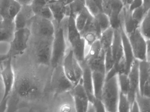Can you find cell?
Segmentation results:
<instances>
[{
	"instance_id": "1",
	"label": "cell",
	"mask_w": 150,
	"mask_h": 112,
	"mask_svg": "<svg viewBox=\"0 0 150 112\" xmlns=\"http://www.w3.org/2000/svg\"><path fill=\"white\" fill-rule=\"evenodd\" d=\"M67 20L68 17H66L59 26H57L54 23L55 31L51 61L52 69L62 65L63 59L70 48L67 38Z\"/></svg>"
},
{
	"instance_id": "2",
	"label": "cell",
	"mask_w": 150,
	"mask_h": 112,
	"mask_svg": "<svg viewBox=\"0 0 150 112\" xmlns=\"http://www.w3.org/2000/svg\"><path fill=\"white\" fill-rule=\"evenodd\" d=\"M119 92L120 89L118 82L117 75L105 80L101 100L104 105L105 112H118Z\"/></svg>"
},
{
	"instance_id": "3",
	"label": "cell",
	"mask_w": 150,
	"mask_h": 112,
	"mask_svg": "<svg viewBox=\"0 0 150 112\" xmlns=\"http://www.w3.org/2000/svg\"><path fill=\"white\" fill-rule=\"evenodd\" d=\"M28 27L36 39L54 38L55 28L52 20L35 15Z\"/></svg>"
},
{
	"instance_id": "4",
	"label": "cell",
	"mask_w": 150,
	"mask_h": 112,
	"mask_svg": "<svg viewBox=\"0 0 150 112\" xmlns=\"http://www.w3.org/2000/svg\"><path fill=\"white\" fill-rule=\"evenodd\" d=\"M31 32L28 27H25L15 31L13 38L10 42V46L7 54L12 58L22 55L28 46Z\"/></svg>"
},
{
	"instance_id": "5",
	"label": "cell",
	"mask_w": 150,
	"mask_h": 112,
	"mask_svg": "<svg viewBox=\"0 0 150 112\" xmlns=\"http://www.w3.org/2000/svg\"><path fill=\"white\" fill-rule=\"evenodd\" d=\"M51 86L56 94H61L69 92L74 87L65 74L62 65L57 66L52 69Z\"/></svg>"
},
{
	"instance_id": "6",
	"label": "cell",
	"mask_w": 150,
	"mask_h": 112,
	"mask_svg": "<svg viewBox=\"0 0 150 112\" xmlns=\"http://www.w3.org/2000/svg\"><path fill=\"white\" fill-rule=\"evenodd\" d=\"M124 7L122 0H103L102 11L109 17L111 27L114 29L120 28L121 15Z\"/></svg>"
},
{
	"instance_id": "7",
	"label": "cell",
	"mask_w": 150,
	"mask_h": 112,
	"mask_svg": "<svg viewBox=\"0 0 150 112\" xmlns=\"http://www.w3.org/2000/svg\"><path fill=\"white\" fill-rule=\"evenodd\" d=\"M1 81L4 87V94L1 101L9 99L10 94L14 89L16 78L12 66V57L10 56L1 62Z\"/></svg>"
},
{
	"instance_id": "8",
	"label": "cell",
	"mask_w": 150,
	"mask_h": 112,
	"mask_svg": "<svg viewBox=\"0 0 150 112\" xmlns=\"http://www.w3.org/2000/svg\"><path fill=\"white\" fill-rule=\"evenodd\" d=\"M127 35L132 47L134 58L139 61H146L147 40L141 34L139 28Z\"/></svg>"
},
{
	"instance_id": "9",
	"label": "cell",
	"mask_w": 150,
	"mask_h": 112,
	"mask_svg": "<svg viewBox=\"0 0 150 112\" xmlns=\"http://www.w3.org/2000/svg\"><path fill=\"white\" fill-rule=\"evenodd\" d=\"M53 39L54 38L37 39L36 57L40 64L51 66Z\"/></svg>"
},
{
	"instance_id": "10",
	"label": "cell",
	"mask_w": 150,
	"mask_h": 112,
	"mask_svg": "<svg viewBox=\"0 0 150 112\" xmlns=\"http://www.w3.org/2000/svg\"><path fill=\"white\" fill-rule=\"evenodd\" d=\"M14 88L16 94L24 99L33 96L38 90L35 80L28 75L23 76L18 80H15Z\"/></svg>"
},
{
	"instance_id": "11",
	"label": "cell",
	"mask_w": 150,
	"mask_h": 112,
	"mask_svg": "<svg viewBox=\"0 0 150 112\" xmlns=\"http://www.w3.org/2000/svg\"><path fill=\"white\" fill-rule=\"evenodd\" d=\"M139 61L135 59L128 74L129 88L127 96L131 105L135 100L136 93L139 90Z\"/></svg>"
},
{
	"instance_id": "12",
	"label": "cell",
	"mask_w": 150,
	"mask_h": 112,
	"mask_svg": "<svg viewBox=\"0 0 150 112\" xmlns=\"http://www.w3.org/2000/svg\"><path fill=\"white\" fill-rule=\"evenodd\" d=\"M21 5L15 0H0V18L14 21Z\"/></svg>"
},
{
	"instance_id": "13",
	"label": "cell",
	"mask_w": 150,
	"mask_h": 112,
	"mask_svg": "<svg viewBox=\"0 0 150 112\" xmlns=\"http://www.w3.org/2000/svg\"><path fill=\"white\" fill-rule=\"evenodd\" d=\"M34 15L30 5L21 6L14 20L15 30L28 27L30 21Z\"/></svg>"
},
{
	"instance_id": "14",
	"label": "cell",
	"mask_w": 150,
	"mask_h": 112,
	"mask_svg": "<svg viewBox=\"0 0 150 112\" xmlns=\"http://www.w3.org/2000/svg\"><path fill=\"white\" fill-rule=\"evenodd\" d=\"M80 65L83 70L81 79L82 85L87 94L89 101L92 103L95 97L94 95L92 85V71L89 66L84 62Z\"/></svg>"
},
{
	"instance_id": "15",
	"label": "cell",
	"mask_w": 150,
	"mask_h": 112,
	"mask_svg": "<svg viewBox=\"0 0 150 112\" xmlns=\"http://www.w3.org/2000/svg\"><path fill=\"white\" fill-rule=\"evenodd\" d=\"M48 6L50 9L53 17V22L57 26H59L63 20L67 17V6L57 0H51Z\"/></svg>"
},
{
	"instance_id": "16",
	"label": "cell",
	"mask_w": 150,
	"mask_h": 112,
	"mask_svg": "<svg viewBox=\"0 0 150 112\" xmlns=\"http://www.w3.org/2000/svg\"><path fill=\"white\" fill-rule=\"evenodd\" d=\"M120 29L124 56L125 57V60H126V65H127L126 74L128 75L132 64L135 60V58L133 56V51L132 50V47L130 44L129 39H128L127 34L125 32L124 28H123L122 21H121Z\"/></svg>"
},
{
	"instance_id": "17",
	"label": "cell",
	"mask_w": 150,
	"mask_h": 112,
	"mask_svg": "<svg viewBox=\"0 0 150 112\" xmlns=\"http://www.w3.org/2000/svg\"><path fill=\"white\" fill-rule=\"evenodd\" d=\"M111 50L115 64H117L124 57L120 28L114 29L113 40L111 46Z\"/></svg>"
},
{
	"instance_id": "18",
	"label": "cell",
	"mask_w": 150,
	"mask_h": 112,
	"mask_svg": "<svg viewBox=\"0 0 150 112\" xmlns=\"http://www.w3.org/2000/svg\"><path fill=\"white\" fill-rule=\"evenodd\" d=\"M67 38L70 48H72L80 40L81 37L75 23V18L68 17L67 27Z\"/></svg>"
},
{
	"instance_id": "19",
	"label": "cell",
	"mask_w": 150,
	"mask_h": 112,
	"mask_svg": "<svg viewBox=\"0 0 150 112\" xmlns=\"http://www.w3.org/2000/svg\"><path fill=\"white\" fill-rule=\"evenodd\" d=\"M15 31L14 21L0 20V42L10 43Z\"/></svg>"
},
{
	"instance_id": "20",
	"label": "cell",
	"mask_w": 150,
	"mask_h": 112,
	"mask_svg": "<svg viewBox=\"0 0 150 112\" xmlns=\"http://www.w3.org/2000/svg\"><path fill=\"white\" fill-rule=\"evenodd\" d=\"M122 25L127 35H129L139 28V25L132 17V12L124 6L121 15Z\"/></svg>"
},
{
	"instance_id": "21",
	"label": "cell",
	"mask_w": 150,
	"mask_h": 112,
	"mask_svg": "<svg viewBox=\"0 0 150 112\" xmlns=\"http://www.w3.org/2000/svg\"><path fill=\"white\" fill-rule=\"evenodd\" d=\"M73 58V51L70 48L63 59L62 66L66 76L70 81L73 83L75 86L76 85H77V82L74 73Z\"/></svg>"
},
{
	"instance_id": "22",
	"label": "cell",
	"mask_w": 150,
	"mask_h": 112,
	"mask_svg": "<svg viewBox=\"0 0 150 112\" xmlns=\"http://www.w3.org/2000/svg\"><path fill=\"white\" fill-rule=\"evenodd\" d=\"M105 74L100 72L92 71V85L95 97L101 99L103 88L105 82Z\"/></svg>"
},
{
	"instance_id": "23",
	"label": "cell",
	"mask_w": 150,
	"mask_h": 112,
	"mask_svg": "<svg viewBox=\"0 0 150 112\" xmlns=\"http://www.w3.org/2000/svg\"><path fill=\"white\" fill-rule=\"evenodd\" d=\"M139 92L142 93L144 85L150 80V62L146 61H139Z\"/></svg>"
},
{
	"instance_id": "24",
	"label": "cell",
	"mask_w": 150,
	"mask_h": 112,
	"mask_svg": "<svg viewBox=\"0 0 150 112\" xmlns=\"http://www.w3.org/2000/svg\"><path fill=\"white\" fill-rule=\"evenodd\" d=\"M86 43L84 39L81 37L80 40L75 44L73 47L71 48L73 51V56L79 64L84 61L86 55Z\"/></svg>"
},
{
	"instance_id": "25",
	"label": "cell",
	"mask_w": 150,
	"mask_h": 112,
	"mask_svg": "<svg viewBox=\"0 0 150 112\" xmlns=\"http://www.w3.org/2000/svg\"><path fill=\"white\" fill-rule=\"evenodd\" d=\"M82 79V78H81ZM79 81V83L76 85L73 89L70 91L71 95L74 96H77V97L80 99L82 100L83 103V105L84 106L85 111H87V106H88L89 99L87 94L84 88L83 87L82 84V80Z\"/></svg>"
},
{
	"instance_id": "26",
	"label": "cell",
	"mask_w": 150,
	"mask_h": 112,
	"mask_svg": "<svg viewBox=\"0 0 150 112\" xmlns=\"http://www.w3.org/2000/svg\"><path fill=\"white\" fill-rule=\"evenodd\" d=\"M114 29L112 27L104 31L99 38L101 48L105 51L111 47L113 40Z\"/></svg>"
},
{
	"instance_id": "27",
	"label": "cell",
	"mask_w": 150,
	"mask_h": 112,
	"mask_svg": "<svg viewBox=\"0 0 150 112\" xmlns=\"http://www.w3.org/2000/svg\"><path fill=\"white\" fill-rule=\"evenodd\" d=\"M85 7V0H75L72 3L67 6V17L71 16L75 18Z\"/></svg>"
},
{
	"instance_id": "28",
	"label": "cell",
	"mask_w": 150,
	"mask_h": 112,
	"mask_svg": "<svg viewBox=\"0 0 150 112\" xmlns=\"http://www.w3.org/2000/svg\"><path fill=\"white\" fill-rule=\"evenodd\" d=\"M89 47V50L86 54L84 61L87 65L90 64L92 61L95 60L98 56L102 50L99 39L96 40Z\"/></svg>"
},
{
	"instance_id": "29",
	"label": "cell",
	"mask_w": 150,
	"mask_h": 112,
	"mask_svg": "<svg viewBox=\"0 0 150 112\" xmlns=\"http://www.w3.org/2000/svg\"><path fill=\"white\" fill-rule=\"evenodd\" d=\"M105 51L102 49L98 56L88 65L91 71H96L105 74Z\"/></svg>"
},
{
	"instance_id": "30",
	"label": "cell",
	"mask_w": 150,
	"mask_h": 112,
	"mask_svg": "<svg viewBox=\"0 0 150 112\" xmlns=\"http://www.w3.org/2000/svg\"><path fill=\"white\" fill-rule=\"evenodd\" d=\"M91 15L86 7L76 15L75 18V23L80 32L83 30Z\"/></svg>"
},
{
	"instance_id": "31",
	"label": "cell",
	"mask_w": 150,
	"mask_h": 112,
	"mask_svg": "<svg viewBox=\"0 0 150 112\" xmlns=\"http://www.w3.org/2000/svg\"><path fill=\"white\" fill-rule=\"evenodd\" d=\"M35 15L53 21V17L48 6H37L30 5Z\"/></svg>"
},
{
	"instance_id": "32",
	"label": "cell",
	"mask_w": 150,
	"mask_h": 112,
	"mask_svg": "<svg viewBox=\"0 0 150 112\" xmlns=\"http://www.w3.org/2000/svg\"><path fill=\"white\" fill-rule=\"evenodd\" d=\"M139 29L145 39H150V10L147 12L140 24Z\"/></svg>"
},
{
	"instance_id": "33",
	"label": "cell",
	"mask_w": 150,
	"mask_h": 112,
	"mask_svg": "<svg viewBox=\"0 0 150 112\" xmlns=\"http://www.w3.org/2000/svg\"><path fill=\"white\" fill-rule=\"evenodd\" d=\"M94 17L101 33L111 27L109 17L103 12H100Z\"/></svg>"
},
{
	"instance_id": "34",
	"label": "cell",
	"mask_w": 150,
	"mask_h": 112,
	"mask_svg": "<svg viewBox=\"0 0 150 112\" xmlns=\"http://www.w3.org/2000/svg\"><path fill=\"white\" fill-rule=\"evenodd\" d=\"M135 100L139 106L140 112H150V97L141 95L139 90H138L136 93Z\"/></svg>"
},
{
	"instance_id": "35",
	"label": "cell",
	"mask_w": 150,
	"mask_h": 112,
	"mask_svg": "<svg viewBox=\"0 0 150 112\" xmlns=\"http://www.w3.org/2000/svg\"><path fill=\"white\" fill-rule=\"evenodd\" d=\"M130 103L128 99L127 94H123L120 91L118 102V112H130Z\"/></svg>"
},
{
	"instance_id": "36",
	"label": "cell",
	"mask_w": 150,
	"mask_h": 112,
	"mask_svg": "<svg viewBox=\"0 0 150 112\" xmlns=\"http://www.w3.org/2000/svg\"><path fill=\"white\" fill-rule=\"evenodd\" d=\"M118 82L120 92L127 94L129 90V79L127 74L121 73L117 74Z\"/></svg>"
},
{
	"instance_id": "37",
	"label": "cell",
	"mask_w": 150,
	"mask_h": 112,
	"mask_svg": "<svg viewBox=\"0 0 150 112\" xmlns=\"http://www.w3.org/2000/svg\"><path fill=\"white\" fill-rule=\"evenodd\" d=\"M85 4L87 10L94 17L100 12H103L101 7L93 0H85Z\"/></svg>"
},
{
	"instance_id": "38",
	"label": "cell",
	"mask_w": 150,
	"mask_h": 112,
	"mask_svg": "<svg viewBox=\"0 0 150 112\" xmlns=\"http://www.w3.org/2000/svg\"><path fill=\"white\" fill-rule=\"evenodd\" d=\"M114 64V60L113 57L111 47L105 51V75L112 68Z\"/></svg>"
},
{
	"instance_id": "39",
	"label": "cell",
	"mask_w": 150,
	"mask_h": 112,
	"mask_svg": "<svg viewBox=\"0 0 150 112\" xmlns=\"http://www.w3.org/2000/svg\"><path fill=\"white\" fill-rule=\"evenodd\" d=\"M147 12L145 11L142 6L132 11V17L135 22H137L139 25H140V24Z\"/></svg>"
},
{
	"instance_id": "40",
	"label": "cell",
	"mask_w": 150,
	"mask_h": 112,
	"mask_svg": "<svg viewBox=\"0 0 150 112\" xmlns=\"http://www.w3.org/2000/svg\"><path fill=\"white\" fill-rule=\"evenodd\" d=\"M81 37L84 39L86 45L89 47L96 40L99 39L98 35L93 31L86 32Z\"/></svg>"
},
{
	"instance_id": "41",
	"label": "cell",
	"mask_w": 150,
	"mask_h": 112,
	"mask_svg": "<svg viewBox=\"0 0 150 112\" xmlns=\"http://www.w3.org/2000/svg\"><path fill=\"white\" fill-rule=\"evenodd\" d=\"M73 63L74 73H75V77H76L77 84L82 78L83 70L81 66L77 61V60L74 58V56L73 58Z\"/></svg>"
},
{
	"instance_id": "42",
	"label": "cell",
	"mask_w": 150,
	"mask_h": 112,
	"mask_svg": "<svg viewBox=\"0 0 150 112\" xmlns=\"http://www.w3.org/2000/svg\"><path fill=\"white\" fill-rule=\"evenodd\" d=\"M74 100V106L76 112H85L84 106L82 100L76 96L72 95Z\"/></svg>"
},
{
	"instance_id": "43",
	"label": "cell",
	"mask_w": 150,
	"mask_h": 112,
	"mask_svg": "<svg viewBox=\"0 0 150 112\" xmlns=\"http://www.w3.org/2000/svg\"><path fill=\"white\" fill-rule=\"evenodd\" d=\"M92 104L94 107L95 112H105L104 105L101 99L95 98L94 99L92 102Z\"/></svg>"
},
{
	"instance_id": "44",
	"label": "cell",
	"mask_w": 150,
	"mask_h": 112,
	"mask_svg": "<svg viewBox=\"0 0 150 112\" xmlns=\"http://www.w3.org/2000/svg\"><path fill=\"white\" fill-rule=\"evenodd\" d=\"M142 5H143L142 0H132L131 3L127 7L129 11L132 12L134 10L142 6Z\"/></svg>"
},
{
	"instance_id": "45",
	"label": "cell",
	"mask_w": 150,
	"mask_h": 112,
	"mask_svg": "<svg viewBox=\"0 0 150 112\" xmlns=\"http://www.w3.org/2000/svg\"><path fill=\"white\" fill-rule=\"evenodd\" d=\"M51 0H33L31 5L37 6H45L47 5Z\"/></svg>"
},
{
	"instance_id": "46",
	"label": "cell",
	"mask_w": 150,
	"mask_h": 112,
	"mask_svg": "<svg viewBox=\"0 0 150 112\" xmlns=\"http://www.w3.org/2000/svg\"><path fill=\"white\" fill-rule=\"evenodd\" d=\"M130 112H139V106H138L137 103L136 102V100H134L133 103L131 104L130 106Z\"/></svg>"
},
{
	"instance_id": "47",
	"label": "cell",
	"mask_w": 150,
	"mask_h": 112,
	"mask_svg": "<svg viewBox=\"0 0 150 112\" xmlns=\"http://www.w3.org/2000/svg\"><path fill=\"white\" fill-rule=\"evenodd\" d=\"M8 99L1 101L0 102V112H5L7 108Z\"/></svg>"
},
{
	"instance_id": "48",
	"label": "cell",
	"mask_w": 150,
	"mask_h": 112,
	"mask_svg": "<svg viewBox=\"0 0 150 112\" xmlns=\"http://www.w3.org/2000/svg\"><path fill=\"white\" fill-rule=\"evenodd\" d=\"M143 5L142 6L146 12L150 10V0H142Z\"/></svg>"
},
{
	"instance_id": "49",
	"label": "cell",
	"mask_w": 150,
	"mask_h": 112,
	"mask_svg": "<svg viewBox=\"0 0 150 112\" xmlns=\"http://www.w3.org/2000/svg\"><path fill=\"white\" fill-rule=\"evenodd\" d=\"M146 42H147L146 50V61L150 62V39L147 40Z\"/></svg>"
},
{
	"instance_id": "50",
	"label": "cell",
	"mask_w": 150,
	"mask_h": 112,
	"mask_svg": "<svg viewBox=\"0 0 150 112\" xmlns=\"http://www.w3.org/2000/svg\"><path fill=\"white\" fill-rule=\"evenodd\" d=\"M15 1L21 6L31 5L33 2V0H15Z\"/></svg>"
},
{
	"instance_id": "51",
	"label": "cell",
	"mask_w": 150,
	"mask_h": 112,
	"mask_svg": "<svg viewBox=\"0 0 150 112\" xmlns=\"http://www.w3.org/2000/svg\"><path fill=\"white\" fill-rule=\"evenodd\" d=\"M86 112H95L93 104L90 101H89V103H88Z\"/></svg>"
},
{
	"instance_id": "52",
	"label": "cell",
	"mask_w": 150,
	"mask_h": 112,
	"mask_svg": "<svg viewBox=\"0 0 150 112\" xmlns=\"http://www.w3.org/2000/svg\"><path fill=\"white\" fill-rule=\"evenodd\" d=\"M9 56L7 54H0V62H2L3 61H5L8 57H9Z\"/></svg>"
},
{
	"instance_id": "53",
	"label": "cell",
	"mask_w": 150,
	"mask_h": 112,
	"mask_svg": "<svg viewBox=\"0 0 150 112\" xmlns=\"http://www.w3.org/2000/svg\"><path fill=\"white\" fill-rule=\"evenodd\" d=\"M57 1L64 4V5L67 6L72 3L75 0H57Z\"/></svg>"
},
{
	"instance_id": "54",
	"label": "cell",
	"mask_w": 150,
	"mask_h": 112,
	"mask_svg": "<svg viewBox=\"0 0 150 112\" xmlns=\"http://www.w3.org/2000/svg\"><path fill=\"white\" fill-rule=\"evenodd\" d=\"M122 1L123 3L124 4V6H127V7L128 6L131 1H132V0H122Z\"/></svg>"
},
{
	"instance_id": "55",
	"label": "cell",
	"mask_w": 150,
	"mask_h": 112,
	"mask_svg": "<svg viewBox=\"0 0 150 112\" xmlns=\"http://www.w3.org/2000/svg\"><path fill=\"white\" fill-rule=\"evenodd\" d=\"M94 1H95L97 4L100 6L101 8V5H102V2H103V0H93ZM102 9V8H101Z\"/></svg>"
},
{
	"instance_id": "56",
	"label": "cell",
	"mask_w": 150,
	"mask_h": 112,
	"mask_svg": "<svg viewBox=\"0 0 150 112\" xmlns=\"http://www.w3.org/2000/svg\"><path fill=\"white\" fill-rule=\"evenodd\" d=\"M1 62H0V80H1Z\"/></svg>"
},
{
	"instance_id": "57",
	"label": "cell",
	"mask_w": 150,
	"mask_h": 112,
	"mask_svg": "<svg viewBox=\"0 0 150 112\" xmlns=\"http://www.w3.org/2000/svg\"><path fill=\"white\" fill-rule=\"evenodd\" d=\"M2 20V19H1V18H0V20Z\"/></svg>"
}]
</instances>
